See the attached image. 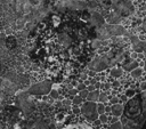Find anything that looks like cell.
<instances>
[{"label":"cell","mask_w":146,"mask_h":129,"mask_svg":"<svg viewBox=\"0 0 146 129\" xmlns=\"http://www.w3.org/2000/svg\"><path fill=\"white\" fill-rule=\"evenodd\" d=\"M121 123L122 129H146V90L125 103Z\"/></svg>","instance_id":"obj_1"},{"label":"cell","mask_w":146,"mask_h":129,"mask_svg":"<svg viewBox=\"0 0 146 129\" xmlns=\"http://www.w3.org/2000/svg\"><path fill=\"white\" fill-rule=\"evenodd\" d=\"M98 112H99V113H103V112H104V106H103V105H99V107H98Z\"/></svg>","instance_id":"obj_9"},{"label":"cell","mask_w":146,"mask_h":129,"mask_svg":"<svg viewBox=\"0 0 146 129\" xmlns=\"http://www.w3.org/2000/svg\"><path fill=\"white\" fill-rule=\"evenodd\" d=\"M112 129H122V123L121 122H116L112 126Z\"/></svg>","instance_id":"obj_7"},{"label":"cell","mask_w":146,"mask_h":129,"mask_svg":"<svg viewBox=\"0 0 146 129\" xmlns=\"http://www.w3.org/2000/svg\"><path fill=\"white\" fill-rule=\"evenodd\" d=\"M63 129H94V128L84 122H76V123H70L65 126Z\"/></svg>","instance_id":"obj_3"},{"label":"cell","mask_w":146,"mask_h":129,"mask_svg":"<svg viewBox=\"0 0 146 129\" xmlns=\"http://www.w3.org/2000/svg\"><path fill=\"white\" fill-rule=\"evenodd\" d=\"M123 110H124V106H121V105H114V106H112V113L114 115L123 114Z\"/></svg>","instance_id":"obj_4"},{"label":"cell","mask_w":146,"mask_h":129,"mask_svg":"<svg viewBox=\"0 0 146 129\" xmlns=\"http://www.w3.org/2000/svg\"><path fill=\"white\" fill-rule=\"evenodd\" d=\"M82 113L88 116L89 119H95L97 116L96 114V105L94 103H86L83 106H82Z\"/></svg>","instance_id":"obj_2"},{"label":"cell","mask_w":146,"mask_h":129,"mask_svg":"<svg viewBox=\"0 0 146 129\" xmlns=\"http://www.w3.org/2000/svg\"><path fill=\"white\" fill-rule=\"evenodd\" d=\"M143 30H144V32H146V16H145V18L143 21Z\"/></svg>","instance_id":"obj_8"},{"label":"cell","mask_w":146,"mask_h":129,"mask_svg":"<svg viewBox=\"0 0 146 129\" xmlns=\"http://www.w3.org/2000/svg\"><path fill=\"white\" fill-rule=\"evenodd\" d=\"M140 74H141V70H140V68H137V70H135V71L132 72V75H133L135 78H138Z\"/></svg>","instance_id":"obj_6"},{"label":"cell","mask_w":146,"mask_h":129,"mask_svg":"<svg viewBox=\"0 0 146 129\" xmlns=\"http://www.w3.org/2000/svg\"><path fill=\"white\" fill-rule=\"evenodd\" d=\"M98 98V92L97 91H92L91 94L88 95V99L89 100H96Z\"/></svg>","instance_id":"obj_5"}]
</instances>
